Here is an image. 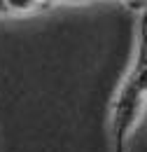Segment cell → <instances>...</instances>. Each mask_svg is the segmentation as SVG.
Instances as JSON below:
<instances>
[{"instance_id": "cell-2", "label": "cell", "mask_w": 147, "mask_h": 152, "mask_svg": "<svg viewBox=\"0 0 147 152\" xmlns=\"http://www.w3.org/2000/svg\"><path fill=\"white\" fill-rule=\"evenodd\" d=\"M2 2H5V14H14V17L37 14L49 7L47 0H2Z\"/></svg>"}, {"instance_id": "cell-1", "label": "cell", "mask_w": 147, "mask_h": 152, "mask_svg": "<svg viewBox=\"0 0 147 152\" xmlns=\"http://www.w3.org/2000/svg\"><path fill=\"white\" fill-rule=\"evenodd\" d=\"M147 108V63L133 61V68L119 84L110 115L112 152H129L131 133Z\"/></svg>"}, {"instance_id": "cell-3", "label": "cell", "mask_w": 147, "mask_h": 152, "mask_svg": "<svg viewBox=\"0 0 147 152\" xmlns=\"http://www.w3.org/2000/svg\"><path fill=\"white\" fill-rule=\"evenodd\" d=\"M135 61L147 63V7L140 12V21H138V54H135Z\"/></svg>"}]
</instances>
